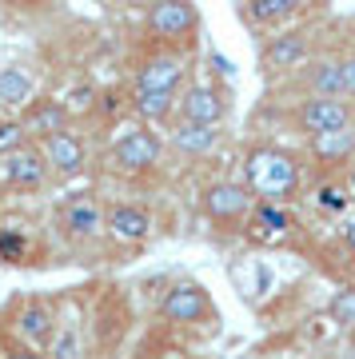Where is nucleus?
Wrapping results in <instances>:
<instances>
[{
    "label": "nucleus",
    "instance_id": "29",
    "mask_svg": "<svg viewBox=\"0 0 355 359\" xmlns=\"http://www.w3.org/2000/svg\"><path fill=\"white\" fill-rule=\"evenodd\" d=\"M92 96H96V88H76L72 96H68V100H64V108H88Z\"/></svg>",
    "mask_w": 355,
    "mask_h": 359
},
{
    "label": "nucleus",
    "instance_id": "22",
    "mask_svg": "<svg viewBox=\"0 0 355 359\" xmlns=\"http://www.w3.org/2000/svg\"><path fill=\"white\" fill-rule=\"evenodd\" d=\"M172 144H176L180 152H212L220 144V132L216 128H208V124H184L180 120L176 128H172Z\"/></svg>",
    "mask_w": 355,
    "mask_h": 359
},
{
    "label": "nucleus",
    "instance_id": "13",
    "mask_svg": "<svg viewBox=\"0 0 355 359\" xmlns=\"http://www.w3.org/2000/svg\"><path fill=\"white\" fill-rule=\"evenodd\" d=\"M307 52H312L307 32H304V28H288V32H279V36H272L264 44V52H260V65H264V72H283V68L304 65Z\"/></svg>",
    "mask_w": 355,
    "mask_h": 359
},
{
    "label": "nucleus",
    "instance_id": "19",
    "mask_svg": "<svg viewBox=\"0 0 355 359\" xmlns=\"http://www.w3.org/2000/svg\"><path fill=\"white\" fill-rule=\"evenodd\" d=\"M180 96L176 92H136V100H132V112L144 120V128L148 124H168L172 112H176Z\"/></svg>",
    "mask_w": 355,
    "mask_h": 359
},
{
    "label": "nucleus",
    "instance_id": "12",
    "mask_svg": "<svg viewBox=\"0 0 355 359\" xmlns=\"http://www.w3.org/2000/svg\"><path fill=\"white\" fill-rule=\"evenodd\" d=\"M203 208H208V216L220 219V224H240L243 216H252L255 200H252V192H248L243 184L224 180V184H212V188H208Z\"/></svg>",
    "mask_w": 355,
    "mask_h": 359
},
{
    "label": "nucleus",
    "instance_id": "33",
    "mask_svg": "<svg viewBox=\"0 0 355 359\" xmlns=\"http://www.w3.org/2000/svg\"><path fill=\"white\" fill-rule=\"evenodd\" d=\"M343 188L351 192V200H355V160H351V168H347V180H343Z\"/></svg>",
    "mask_w": 355,
    "mask_h": 359
},
{
    "label": "nucleus",
    "instance_id": "31",
    "mask_svg": "<svg viewBox=\"0 0 355 359\" xmlns=\"http://www.w3.org/2000/svg\"><path fill=\"white\" fill-rule=\"evenodd\" d=\"M208 60H212V68H216V72H224V76H232V65L224 60V56H220V52H212Z\"/></svg>",
    "mask_w": 355,
    "mask_h": 359
},
{
    "label": "nucleus",
    "instance_id": "5",
    "mask_svg": "<svg viewBox=\"0 0 355 359\" xmlns=\"http://www.w3.org/2000/svg\"><path fill=\"white\" fill-rule=\"evenodd\" d=\"M148 28H152V36L164 40V44H192L196 32H200V8H196V4H184V0L152 4V8H148Z\"/></svg>",
    "mask_w": 355,
    "mask_h": 359
},
{
    "label": "nucleus",
    "instance_id": "30",
    "mask_svg": "<svg viewBox=\"0 0 355 359\" xmlns=\"http://www.w3.org/2000/svg\"><path fill=\"white\" fill-rule=\"evenodd\" d=\"M0 359H48V355H40V351H32V347H8Z\"/></svg>",
    "mask_w": 355,
    "mask_h": 359
},
{
    "label": "nucleus",
    "instance_id": "7",
    "mask_svg": "<svg viewBox=\"0 0 355 359\" xmlns=\"http://www.w3.org/2000/svg\"><path fill=\"white\" fill-rule=\"evenodd\" d=\"M212 295L203 292V283L196 280H180L172 283L164 292V299H160V320L168 323H200L212 316Z\"/></svg>",
    "mask_w": 355,
    "mask_h": 359
},
{
    "label": "nucleus",
    "instance_id": "10",
    "mask_svg": "<svg viewBox=\"0 0 355 359\" xmlns=\"http://www.w3.org/2000/svg\"><path fill=\"white\" fill-rule=\"evenodd\" d=\"M40 152H44V160H48V172H56L60 180L80 176L84 164H88L84 140H80L76 132H68V128L56 132V136H48V140H40Z\"/></svg>",
    "mask_w": 355,
    "mask_h": 359
},
{
    "label": "nucleus",
    "instance_id": "9",
    "mask_svg": "<svg viewBox=\"0 0 355 359\" xmlns=\"http://www.w3.org/2000/svg\"><path fill=\"white\" fill-rule=\"evenodd\" d=\"M100 228H104V208H100V200L88 196V192L72 196V200L56 212V231H60L64 240H92Z\"/></svg>",
    "mask_w": 355,
    "mask_h": 359
},
{
    "label": "nucleus",
    "instance_id": "1",
    "mask_svg": "<svg viewBox=\"0 0 355 359\" xmlns=\"http://www.w3.org/2000/svg\"><path fill=\"white\" fill-rule=\"evenodd\" d=\"M243 188L252 192L255 204H279L288 208L300 196L304 184V164L300 156L279 148V144H255L243 152Z\"/></svg>",
    "mask_w": 355,
    "mask_h": 359
},
{
    "label": "nucleus",
    "instance_id": "32",
    "mask_svg": "<svg viewBox=\"0 0 355 359\" xmlns=\"http://www.w3.org/2000/svg\"><path fill=\"white\" fill-rule=\"evenodd\" d=\"M340 236H343V244H347V248H355V219H347V224H343Z\"/></svg>",
    "mask_w": 355,
    "mask_h": 359
},
{
    "label": "nucleus",
    "instance_id": "25",
    "mask_svg": "<svg viewBox=\"0 0 355 359\" xmlns=\"http://www.w3.org/2000/svg\"><path fill=\"white\" fill-rule=\"evenodd\" d=\"M316 204L323 208V212H331V216H340V212H347V204H351V192L343 188V184H319L316 188Z\"/></svg>",
    "mask_w": 355,
    "mask_h": 359
},
{
    "label": "nucleus",
    "instance_id": "3",
    "mask_svg": "<svg viewBox=\"0 0 355 359\" xmlns=\"http://www.w3.org/2000/svg\"><path fill=\"white\" fill-rule=\"evenodd\" d=\"M295 128L304 132L307 140L316 136H331V132L355 128V104L351 100H323V96H307L295 108Z\"/></svg>",
    "mask_w": 355,
    "mask_h": 359
},
{
    "label": "nucleus",
    "instance_id": "14",
    "mask_svg": "<svg viewBox=\"0 0 355 359\" xmlns=\"http://www.w3.org/2000/svg\"><path fill=\"white\" fill-rule=\"evenodd\" d=\"M104 228L120 244H140L152 231V212L140 204H112V208H104Z\"/></svg>",
    "mask_w": 355,
    "mask_h": 359
},
{
    "label": "nucleus",
    "instance_id": "24",
    "mask_svg": "<svg viewBox=\"0 0 355 359\" xmlns=\"http://www.w3.org/2000/svg\"><path fill=\"white\" fill-rule=\"evenodd\" d=\"M32 244L20 228H0V264H25Z\"/></svg>",
    "mask_w": 355,
    "mask_h": 359
},
{
    "label": "nucleus",
    "instance_id": "18",
    "mask_svg": "<svg viewBox=\"0 0 355 359\" xmlns=\"http://www.w3.org/2000/svg\"><path fill=\"white\" fill-rule=\"evenodd\" d=\"M36 100V80L25 68H0V112H25Z\"/></svg>",
    "mask_w": 355,
    "mask_h": 359
},
{
    "label": "nucleus",
    "instance_id": "20",
    "mask_svg": "<svg viewBox=\"0 0 355 359\" xmlns=\"http://www.w3.org/2000/svg\"><path fill=\"white\" fill-rule=\"evenodd\" d=\"M248 231L267 236V240H283V236L292 231V212H288V208H279V204H255Z\"/></svg>",
    "mask_w": 355,
    "mask_h": 359
},
{
    "label": "nucleus",
    "instance_id": "2",
    "mask_svg": "<svg viewBox=\"0 0 355 359\" xmlns=\"http://www.w3.org/2000/svg\"><path fill=\"white\" fill-rule=\"evenodd\" d=\"M160 156H164V140L156 136L152 128H128L120 132L108 148V164L116 172H128V176H136V172H148V168L160 164Z\"/></svg>",
    "mask_w": 355,
    "mask_h": 359
},
{
    "label": "nucleus",
    "instance_id": "28",
    "mask_svg": "<svg viewBox=\"0 0 355 359\" xmlns=\"http://www.w3.org/2000/svg\"><path fill=\"white\" fill-rule=\"evenodd\" d=\"M343 80H347V100L355 104V52L343 56Z\"/></svg>",
    "mask_w": 355,
    "mask_h": 359
},
{
    "label": "nucleus",
    "instance_id": "27",
    "mask_svg": "<svg viewBox=\"0 0 355 359\" xmlns=\"http://www.w3.org/2000/svg\"><path fill=\"white\" fill-rule=\"evenodd\" d=\"M28 132H25V124L20 120H0V156H13V152H20V148H28Z\"/></svg>",
    "mask_w": 355,
    "mask_h": 359
},
{
    "label": "nucleus",
    "instance_id": "15",
    "mask_svg": "<svg viewBox=\"0 0 355 359\" xmlns=\"http://www.w3.org/2000/svg\"><path fill=\"white\" fill-rule=\"evenodd\" d=\"M304 88H307V96H323V100H347L343 56H316V60L304 68Z\"/></svg>",
    "mask_w": 355,
    "mask_h": 359
},
{
    "label": "nucleus",
    "instance_id": "11",
    "mask_svg": "<svg viewBox=\"0 0 355 359\" xmlns=\"http://www.w3.org/2000/svg\"><path fill=\"white\" fill-rule=\"evenodd\" d=\"M184 68H188V60L180 52H156L140 65L136 92H176L184 80Z\"/></svg>",
    "mask_w": 355,
    "mask_h": 359
},
{
    "label": "nucleus",
    "instance_id": "23",
    "mask_svg": "<svg viewBox=\"0 0 355 359\" xmlns=\"http://www.w3.org/2000/svg\"><path fill=\"white\" fill-rule=\"evenodd\" d=\"M48 359H84V339H80L76 323H56V335H52Z\"/></svg>",
    "mask_w": 355,
    "mask_h": 359
},
{
    "label": "nucleus",
    "instance_id": "6",
    "mask_svg": "<svg viewBox=\"0 0 355 359\" xmlns=\"http://www.w3.org/2000/svg\"><path fill=\"white\" fill-rule=\"evenodd\" d=\"M48 184V160L40 144H28L13 156H0V188L8 192H40Z\"/></svg>",
    "mask_w": 355,
    "mask_h": 359
},
{
    "label": "nucleus",
    "instance_id": "4",
    "mask_svg": "<svg viewBox=\"0 0 355 359\" xmlns=\"http://www.w3.org/2000/svg\"><path fill=\"white\" fill-rule=\"evenodd\" d=\"M176 112L184 124H208V128H220L232 112V92L220 88V84H188L180 92Z\"/></svg>",
    "mask_w": 355,
    "mask_h": 359
},
{
    "label": "nucleus",
    "instance_id": "16",
    "mask_svg": "<svg viewBox=\"0 0 355 359\" xmlns=\"http://www.w3.org/2000/svg\"><path fill=\"white\" fill-rule=\"evenodd\" d=\"M64 116H68L64 100H48V96H36V100L28 104L25 112L16 116V120L25 124L28 140L40 144V140H48V136H56V132H64Z\"/></svg>",
    "mask_w": 355,
    "mask_h": 359
},
{
    "label": "nucleus",
    "instance_id": "26",
    "mask_svg": "<svg viewBox=\"0 0 355 359\" xmlns=\"http://www.w3.org/2000/svg\"><path fill=\"white\" fill-rule=\"evenodd\" d=\"M328 316L343 327H355V287H340L328 299Z\"/></svg>",
    "mask_w": 355,
    "mask_h": 359
},
{
    "label": "nucleus",
    "instance_id": "21",
    "mask_svg": "<svg viewBox=\"0 0 355 359\" xmlns=\"http://www.w3.org/2000/svg\"><path fill=\"white\" fill-rule=\"evenodd\" d=\"M300 13V0H252V4H243V20H252V25H283V20H292Z\"/></svg>",
    "mask_w": 355,
    "mask_h": 359
},
{
    "label": "nucleus",
    "instance_id": "8",
    "mask_svg": "<svg viewBox=\"0 0 355 359\" xmlns=\"http://www.w3.org/2000/svg\"><path fill=\"white\" fill-rule=\"evenodd\" d=\"M56 311L44 304V299H20V308L13 316V332L25 339V347L32 351H48L52 335H56Z\"/></svg>",
    "mask_w": 355,
    "mask_h": 359
},
{
    "label": "nucleus",
    "instance_id": "17",
    "mask_svg": "<svg viewBox=\"0 0 355 359\" xmlns=\"http://www.w3.org/2000/svg\"><path fill=\"white\" fill-rule=\"evenodd\" d=\"M307 152L319 168H351L355 160V128L347 132H331V136H316L307 140Z\"/></svg>",
    "mask_w": 355,
    "mask_h": 359
}]
</instances>
